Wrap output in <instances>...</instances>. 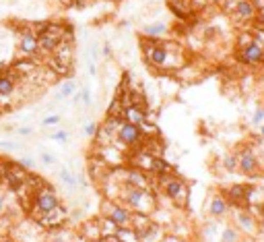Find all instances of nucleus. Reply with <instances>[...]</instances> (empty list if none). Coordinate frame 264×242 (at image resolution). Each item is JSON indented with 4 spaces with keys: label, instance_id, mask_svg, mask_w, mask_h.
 Returning a JSON list of instances; mask_svg holds the SVG:
<instances>
[{
    "label": "nucleus",
    "instance_id": "obj_4",
    "mask_svg": "<svg viewBox=\"0 0 264 242\" xmlns=\"http://www.w3.org/2000/svg\"><path fill=\"white\" fill-rule=\"evenodd\" d=\"M35 29L39 37V54L43 56H50L58 48V43H62L66 37H73V29L60 23H41L35 25Z\"/></svg>",
    "mask_w": 264,
    "mask_h": 242
},
{
    "label": "nucleus",
    "instance_id": "obj_25",
    "mask_svg": "<svg viewBox=\"0 0 264 242\" xmlns=\"http://www.w3.org/2000/svg\"><path fill=\"white\" fill-rule=\"evenodd\" d=\"M79 91V85H77V81L75 79H66L62 85H60V89H58V93H56V102H64V100H70L73 95Z\"/></svg>",
    "mask_w": 264,
    "mask_h": 242
},
{
    "label": "nucleus",
    "instance_id": "obj_21",
    "mask_svg": "<svg viewBox=\"0 0 264 242\" xmlns=\"http://www.w3.org/2000/svg\"><path fill=\"white\" fill-rule=\"evenodd\" d=\"M58 180H60L62 188L66 192H70V195H75L77 190H81L79 188V182H77V172L70 170V168H66V166H60L58 168Z\"/></svg>",
    "mask_w": 264,
    "mask_h": 242
},
{
    "label": "nucleus",
    "instance_id": "obj_41",
    "mask_svg": "<svg viewBox=\"0 0 264 242\" xmlns=\"http://www.w3.org/2000/svg\"><path fill=\"white\" fill-rule=\"evenodd\" d=\"M99 242H122V240H118L116 236H108V238H101Z\"/></svg>",
    "mask_w": 264,
    "mask_h": 242
},
{
    "label": "nucleus",
    "instance_id": "obj_2",
    "mask_svg": "<svg viewBox=\"0 0 264 242\" xmlns=\"http://www.w3.org/2000/svg\"><path fill=\"white\" fill-rule=\"evenodd\" d=\"M120 203H124L132 213H145V215H153V211L159 205L153 188H140V186H124Z\"/></svg>",
    "mask_w": 264,
    "mask_h": 242
},
{
    "label": "nucleus",
    "instance_id": "obj_8",
    "mask_svg": "<svg viewBox=\"0 0 264 242\" xmlns=\"http://www.w3.org/2000/svg\"><path fill=\"white\" fill-rule=\"evenodd\" d=\"M101 215H105L108 219H112L118 228H122V226H130L132 224V211L124 205V203H120V201H110V199H103V203H101Z\"/></svg>",
    "mask_w": 264,
    "mask_h": 242
},
{
    "label": "nucleus",
    "instance_id": "obj_42",
    "mask_svg": "<svg viewBox=\"0 0 264 242\" xmlns=\"http://www.w3.org/2000/svg\"><path fill=\"white\" fill-rule=\"evenodd\" d=\"M260 139H264V122L260 124Z\"/></svg>",
    "mask_w": 264,
    "mask_h": 242
},
{
    "label": "nucleus",
    "instance_id": "obj_19",
    "mask_svg": "<svg viewBox=\"0 0 264 242\" xmlns=\"http://www.w3.org/2000/svg\"><path fill=\"white\" fill-rule=\"evenodd\" d=\"M79 236H81L85 242H99V240H101L99 217H91V219L83 222L81 228H79Z\"/></svg>",
    "mask_w": 264,
    "mask_h": 242
},
{
    "label": "nucleus",
    "instance_id": "obj_43",
    "mask_svg": "<svg viewBox=\"0 0 264 242\" xmlns=\"http://www.w3.org/2000/svg\"><path fill=\"white\" fill-rule=\"evenodd\" d=\"M260 13H262V15H264V5H262V9H260Z\"/></svg>",
    "mask_w": 264,
    "mask_h": 242
},
{
    "label": "nucleus",
    "instance_id": "obj_14",
    "mask_svg": "<svg viewBox=\"0 0 264 242\" xmlns=\"http://www.w3.org/2000/svg\"><path fill=\"white\" fill-rule=\"evenodd\" d=\"M229 201L225 199V195H221V192H213V195L208 197V203H206V215L210 219H225L229 215Z\"/></svg>",
    "mask_w": 264,
    "mask_h": 242
},
{
    "label": "nucleus",
    "instance_id": "obj_17",
    "mask_svg": "<svg viewBox=\"0 0 264 242\" xmlns=\"http://www.w3.org/2000/svg\"><path fill=\"white\" fill-rule=\"evenodd\" d=\"M233 222H235V228H237L239 232H244V234H256V230H258V219H256V215H254L252 211H248V209L237 207V211H235V215H233Z\"/></svg>",
    "mask_w": 264,
    "mask_h": 242
},
{
    "label": "nucleus",
    "instance_id": "obj_11",
    "mask_svg": "<svg viewBox=\"0 0 264 242\" xmlns=\"http://www.w3.org/2000/svg\"><path fill=\"white\" fill-rule=\"evenodd\" d=\"M0 176H3V180L7 182V186H9V188L17 190L21 184H25V182L29 180L31 172H29V170H25L19 162H5L3 170H0Z\"/></svg>",
    "mask_w": 264,
    "mask_h": 242
},
{
    "label": "nucleus",
    "instance_id": "obj_46",
    "mask_svg": "<svg viewBox=\"0 0 264 242\" xmlns=\"http://www.w3.org/2000/svg\"><path fill=\"white\" fill-rule=\"evenodd\" d=\"M262 232H264V226H262Z\"/></svg>",
    "mask_w": 264,
    "mask_h": 242
},
{
    "label": "nucleus",
    "instance_id": "obj_16",
    "mask_svg": "<svg viewBox=\"0 0 264 242\" xmlns=\"http://www.w3.org/2000/svg\"><path fill=\"white\" fill-rule=\"evenodd\" d=\"M120 116H122V120H126L130 124H138V126L145 124L147 120H151V116H149V112H147V108L142 104H126V106H122Z\"/></svg>",
    "mask_w": 264,
    "mask_h": 242
},
{
    "label": "nucleus",
    "instance_id": "obj_15",
    "mask_svg": "<svg viewBox=\"0 0 264 242\" xmlns=\"http://www.w3.org/2000/svg\"><path fill=\"white\" fill-rule=\"evenodd\" d=\"M237 170L244 174V176H256L258 170H260V160L258 156L252 151V147H244L239 153H237Z\"/></svg>",
    "mask_w": 264,
    "mask_h": 242
},
{
    "label": "nucleus",
    "instance_id": "obj_10",
    "mask_svg": "<svg viewBox=\"0 0 264 242\" xmlns=\"http://www.w3.org/2000/svg\"><path fill=\"white\" fill-rule=\"evenodd\" d=\"M235 58H237V62L248 64V67H258V64H262V62H264V43H262L258 37H254L250 43L237 48Z\"/></svg>",
    "mask_w": 264,
    "mask_h": 242
},
{
    "label": "nucleus",
    "instance_id": "obj_47",
    "mask_svg": "<svg viewBox=\"0 0 264 242\" xmlns=\"http://www.w3.org/2000/svg\"><path fill=\"white\" fill-rule=\"evenodd\" d=\"M262 64H264V62H262Z\"/></svg>",
    "mask_w": 264,
    "mask_h": 242
},
{
    "label": "nucleus",
    "instance_id": "obj_36",
    "mask_svg": "<svg viewBox=\"0 0 264 242\" xmlns=\"http://www.w3.org/2000/svg\"><path fill=\"white\" fill-rule=\"evenodd\" d=\"M17 162H19L25 170H29V172H33V170H35V160H33V158H27V156H25V158H19Z\"/></svg>",
    "mask_w": 264,
    "mask_h": 242
},
{
    "label": "nucleus",
    "instance_id": "obj_30",
    "mask_svg": "<svg viewBox=\"0 0 264 242\" xmlns=\"http://www.w3.org/2000/svg\"><path fill=\"white\" fill-rule=\"evenodd\" d=\"M79 95H81V106H83L85 110H89V108L93 106V91H91V87L85 85L83 89H79Z\"/></svg>",
    "mask_w": 264,
    "mask_h": 242
},
{
    "label": "nucleus",
    "instance_id": "obj_6",
    "mask_svg": "<svg viewBox=\"0 0 264 242\" xmlns=\"http://www.w3.org/2000/svg\"><path fill=\"white\" fill-rule=\"evenodd\" d=\"M145 141H147V137H145V133H142V128L138 124H130V122L122 120L120 126H118V130H116L114 145L122 147L124 151H134V149L140 147Z\"/></svg>",
    "mask_w": 264,
    "mask_h": 242
},
{
    "label": "nucleus",
    "instance_id": "obj_39",
    "mask_svg": "<svg viewBox=\"0 0 264 242\" xmlns=\"http://www.w3.org/2000/svg\"><path fill=\"white\" fill-rule=\"evenodd\" d=\"M101 56H112V43L110 41H103V50H101Z\"/></svg>",
    "mask_w": 264,
    "mask_h": 242
},
{
    "label": "nucleus",
    "instance_id": "obj_28",
    "mask_svg": "<svg viewBox=\"0 0 264 242\" xmlns=\"http://www.w3.org/2000/svg\"><path fill=\"white\" fill-rule=\"evenodd\" d=\"M99 228H101V238H108V236H114L116 234V224L112 219H108L105 215H99Z\"/></svg>",
    "mask_w": 264,
    "mask_h": 242
},
{
    "label": "nucleus",
    "instance_id": "obj_1",
    "mask_svg": "<svg viewBox=\"0 0 264 242\" xmlns=\"http://www.w3.org/2000/svg\"><path fill=\"white\" fill-rule=\"evenodd\" d=\"M140 46H142L147 64L151 69H155V71L165 73V71L180 69L184 64V48H180L174 41L142 37L140 39Z\"/></svg>",
    "mask_w": 264,
    "mask_h": 242
},
{
    "label": "nucleus",
    "instance_id": "obj_20",
    "mask_svg": "<svg viewBox=\"0 0 264 242\" xmlns=\"http://www.w3.org/2000/svg\"><path fill=\"white\" fill-rule=\"evenodd\" d=\"M138 236H140V242H163L167 232L159 222H151L147 228H142L138 232Z\"/></svg>",
    "mask_w": 264,
    "mask_h": 242
},
{
    "label": "nucleus",
    "instance_id": "obj_26",
    "mask_svg": "<svg viewBox=\"0 0 264 242\" xmlns=\"http://www.w3.org/2000/svg\"><path fill=\"white\" fill-rule=\"evenodd\" d=\"M219 242H242V232L235 226L227 224L219 232Z\"/></svg>",
    "mask_w": 264,
    "mask_h": 242
},
{
    "label": "nucleus",
    "instance_id": "obj_5",
    "mask_svg": "<svg viewBox=\"0 0 264 242\" xmlns=\"http://www.w3.org/2000/svg\"><path fill=\"white\" fill-rule=\"evenodd\" d=\"M159 180V188L161 192L170 199V203H174L176 207H186L188 201H190V186L188 182L178 176L176 172L170 174V176H163V178H157Z\"/></svg>",
    "mask_w": 264,
    "mask_h": 242
},
{
    "label": "nucleus",
    "instance_id": "obj_38",
    "mask_svg": "<svg viewBox=\"0 0 264 242\" xmlns=\"http://www.w3.org/2000/svg\"><path fill=\"white\" fill-rule=\"evenodd\" d=\"M19 137H29V135H33V126H17V130H15Z\"/></svg>",
    "mask_w": 264,
    "mask_h": 242
},
{
    "label": "nucleus",
    "instance_id": "obj_40",
    "mask_svg": "<svg viewBox=\"0 0 264 242\" xmlns=\"http://www.w3.org/2000/svg\"><path fill=\"white\" fill-rule=\"evenodd\" d=\"M163 242H184L182 238H178V236H172V234H167L165 238H163Z\"/></svg>",
    "mask_w": 264,
    "mask_h": 242
},
{
    "label": "nucleus",
    "instance_id": "obj_32",
    "mask_svg": "<svg viewBox=\"0 0 264 242\" xmlns=\"http://www.w3.org/2000/svg\"><path fill=\"white\" fill-rule=\"evenodd\" d=\"M97 128H99V124H97L95 120H89V122H85V124H83V137H87V139H95V135H97Z\"/></svg>",
    "mask_w": 264,
    "mask_h": 242
},
{
    "label": "nucleus",
    "instance_id": "obj_18",
    "mask_svg": "<svg viewBox=\"0 0 264 242\" xmlns=\"http://www.w3.org/2000/svg\"><path fill=\"white\" fill-rule=\"evenodd\" d=\"M45 242H85L79 232L75 230H68V228H54V230H47V236H45Z\"/></svg>",
    "mask_w": 264,
    "mask_h": 242
},
{
    "label": "nucleus",
    "instance_id": "obj_9",
    "mask_svg": "<svg viewBox=\"0 0 264 242\" xmlns=\"http://www.w3.org/2000/svg\"><path fill=\"white\" fill-rule=\"evenodd\" d=\"M19 54L23 58H37L39 56V37L35 25H25L19 31Z\"/></svg>",
    "mask_w": 264,
    "mask_h": 242
},
{
    "label": "nucleus",
    "instance_id": "obj_35",
    "mask_svg": "<svg viewBox=\"0 0 264 242\" xmlns=\"http://www.w3.org/2000/svg\"><path fill=\"white\" fill-rule=\"evenodd\" d=\"M264 122V108H256L254 114H252V124L254 126H260Z\"/></svg>",
    "mask_w": 264,
    "mask_h": 242
},
{
    "label": "nucleus",
    "instance_id": "obj_37",
    "mask_svg": "<svg viewBox=\"0 0 264 242\" xmlns=\"http://www.w3.org/2000/svg\"><path fill=\"white\" fill-rule=\"evenodd\" d=\"M0 149L13 151V149H19V145H17V143H13V141H0Z\"/></svg>",
    "mask_w": 264,
    "mask_h": 242
},
{
    "label": "nucleus",
    "instance_id": "obj_3",
    "mask_svg": "<svg viewBox=\"0 0 264 242\" xmlns=\"http://www.w3.org/2000/svg\"><path fill=\"white\" fill-rule=\"evenodd\" d=\"M62 205V197L58 195V190L47 184V182H39L37 188L33 190V197H31V207H29V215L31 219L35 222L39 215L52 211V209H56Z\"/></svg>",
    "mask_w": 264,
    "mask_h": 242
},
{
    "label": "nucleus",
    "instance_id": "obj_31",
    "mask_svg": "<svg viewBox=\"0 0 264 242\" xmlns=\"http://www.w3.org/2000/svg\"><path fill=\"white\" fill-rule=\"evenodd\" d=\"M39 162H41L43 166H47V168H52V166H58V158H56L54 153L45 151V149H41V151H39Z\"/></svg>",
    "mask_w": 264,
    "mask_h": 242
},
{
    "label": "nucleus",
    "instance_id": "obj_34",
    "mask_svg": "<svg viewBox=\"0 0 264 242\" xmlns=\"http://www.w3.org/2000/svg\"><path fill=\"white\" fill-rule=\"evenodd\" d=\"M60 120H62L60 114H47V116L41 118V124H43V126H54V124H58Z\"/></svg>",
    "mask_w": 264,
    "mask_h": 242
},
{
    "label": "nucleus",
    "instance_id": "obj_24",
    "mask_svg": "<svg viewBox=\"0 0 264 242\" xmlns=\"http://www.w3.org/2000/svg\"><path fill=\"white\" fill-rule=\"evenodd\" d=\"M219 232H221V224L219 219H210L204 222L200 226V240L202 242H219Z\"/></svg>",
    "mask_w": 264,
    "mask_h": 242
},
{
    "label": "nucleus",
    "instance_id": "obj_33",
    "mask_svg": "<svg viewBox=\"0 0 264 242\" xmlns=\"http://www.w3.org/2000/svg\"><path fill=\"white\" fill-rule=\"evenodd\" d=\"M50 139L56 141V143H68L70 141V133L68 130H56V133L50 135Z\"/></svg>",
    "mask_w": 264,
    "mask_h": 242
},
{
    "label": "nucleus",
    "instance_id": "obj_13",
    "mask_svg": "<svg viewBox=\"0 0 264 242\" xmlns=\"http://www.w3.org/2000/svg\"><path fill=\"white\" fill-rule=\"evenodd\" d=\"M68 215H70L68 207L60 205V207H56V209H52V211L39 215L35 222H37L43 230H54V228H62V226L68 222Z\"/></svg>",
    "mask_w": 264,
    "mask_h": 242
},
{
    "label": "nucleus",
    "instance_id": "obj_29",
    "mask_svg": "<svg viewBox=\"0 0 264 242\" xmlns=\"http://www.w3.org/2000/svg\"><path fill=\"white\" fill-rule=\"evenodd\" d=\"M221 166L225 172H237V153H225Z\"/></svg>",
    "mask_w": 264,
    "mask_h": 242
},
{
    "label": "nucleus",
    "instance_id": "obj_27",
    "mask_svg": "<svg viewBox=\"0 0 264 242\" xmlns=\"http://www.w3.org/2000/svg\"><path fill=\"white\" fill-rule=\"evenodd\" d=\"M118 240L122 242H140V236L138 232L132 228V226H122V228H116V234H114Z\"/></svg>",
    "mask_w": 264,
    "mask_h": 242
},
{
    "label": "nucleus",
    "instance_id": "obj_44",
    "mask_svg": "<svg viewBox=\"0 0 264 242\" xmlns=\"http://www.w3.org/2000/svg\"><path fill=\"white\" fill-rule=\"evenodd\" d=\"M262 149H264V139H262Z\"/></svg>",
    "mask_w": 264,
    "mask_h": 242
},
{
    "label": "nucleus",
    "instance_id": "obj_23",
    "mask_svg": "<svg viewBox=\"0 0 264 242\" xmlns=\"http://www.w3.org/2000/svg\"><path fill=\"white\" fill-rule=\"evenodd\" d=\"M233 13L239 21H254L256 19V7L252 5V0H235L233 3Z\"/></svg>",
    "mask_w": 264,
    "mask_h": 242
},
{
    "label": "nucleus",
    "instance_id": "obj_7",
    "mask_svg": "<svg viewBox=\"0 0 264 242\" xmlns=\"http://www.w3.org/2000/svg\"><path fill=\"white\" fill-rule=\"evenodd\" d=\"M75 54H77V50H75V37H66L62 43H58L56 50L50 54V62H52L50 69H54L60 75L70 73L73 71V64H75Z\"/></svg>",
    "mask_w": 264,
    "mask_h": 242
},
{
    "label": "nucleus",
    "instance_id": "obj_22",
    "mask_svg": "<svg viewBox=\"0 0 264 242\" xmlns=\"http://www.w3.org/2000/svg\"><path fill=\"white\" fill-rule=\"evenodd\" d=\"M167 33H170V25L165 21H153L142 27V37H151V39H165Z\"/></svg>",
    "mask_w": 264,
    "mask_h": 242
},
{
    "label": "nucleus",
    "instance_id": "obj_12",
    "mask_svg": "<svg viewBox=\"0 0 264 242\" xmlns=\"http://www.w3.org/2000/svg\"><path fill=\"white\" fill-rule=\"evenodd\" d=\"M21 89H23L21 79L13 69L11 71H0V102L3 104L13 102V98Z\"/></svg>",
    "mask_w": 264,
    "mask_h": 242
},
{
    "label": "nucleus",
    "instance_id": "obj_45",
    "mask_svg": "<svg viewBox=\"0 0 264 242\" xmlns=\"http://www.w3.org/2000/svg\"><path fill=\"white\" fill-rule=\"evenodd\" d=\"M204 3H210V0H204Z\"/></svg>",
    "mask_w": 264,
    "mask_h": 242
}]
</instances>
